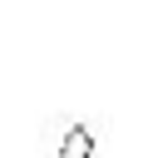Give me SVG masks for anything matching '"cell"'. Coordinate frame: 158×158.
<instances>
[{
  "label": "cell",
  "mask_w": 158,
  "mask_h": 158,
  "mask_svg": "<svg viewBox=\"0 0 158 158\" xmlns=\"http://www.w3.org/2000/svg\"><path fill=\"white\" fill-rule=\"evenodd\" d=\"M54 158H94V128L74 123V128L64 133V143H59V153H54Z\"/></svg>",
  "instance_id": "cell-1"
}]
</instances>
